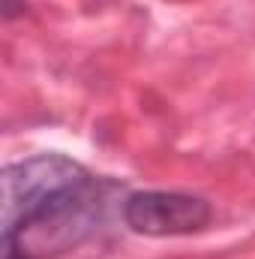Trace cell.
Instances as JSON below:
<instances>
[{"label": "cell", "mask_w": 255, "mask_h": 259, "mask_svg": "<svg viewBox=\"0 0 255 259\" xmlns=\"http://www.w3.org/2000/svg\"><path fill=\"white\" fill-rule=\"evenodd\" d=\"M105 187L66 154L9 163L0 175V238H15L30 256L78 244L102 217Z\"/></svg>", "instance_id": "cell-1"}, {"label": "cell", "mask_w": 255, "mask_h": 259, "mask_svg": "<svg viewBox=\"0 0 255 259\" xmlns=\"http://www.w3.org/2000/svg\"><path fill=\"white\" fill-rule=\"evenodd\" d=\"M123 223L147 238L198 235L213 223V205L177 190H135L123 199Z\"/></svg>", "instance_id": "cell-2"}, {"label": "cell", "mask_w": 255, "mask_h": 259, "mask_svg": "<svg viewBox=\"0 0 255 259\" xmlns=\"http://www.w3.org/2000/svg\"><path fill=\"white\" fill-rule=\"evenodd\" d=\"M0 244H3V259H33L15 238H0Z\"/></svg>", "instance_id": "cell-3"}, {"label": "cell", "mask_w": 255, "mask_h": 259, "mask_svg": "<svg viewBox=\"0 0 255 259\" xmlns=\"http://www.w3.org/2000/svg\"><path fill=\"white\" fill-rule=\"evenodd\" d=\"M21 9H24V6H21V3H15V0H3V15H6V18H15Z\"/></svg>", "instance_id": "cell-4"}]
</instances>
